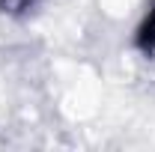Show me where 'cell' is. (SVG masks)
<instances>
[{"instance_id":"obj_1","label":"cell","mask_w":155,"mask_h":152,"mask_svg":"<svg viewBox=\"0 0 155 152\" xmlns=\"http://www.w3.org/2000/svg\"><path fill=\"white\" fill-rule=\"evenodd\" d=\"M137 42H140V48H143L146 54H149V51H155V6L149 9V15H146V21H143Z\"/></svg>"},{"instance_id":"obj_2","label":"cell","mask_w":155,"mask_h":152,"mask_svg":"<svg viewBox=\"0 0 155 152\" xmlns=\"http://www.w3.org/2000/svg\"><path fill=\"white\" fill-rule=\"evenodd\" d=\"M27 3H33V0H0L3 9H15V6H27Z\"/></svg>"}]
</instances>
